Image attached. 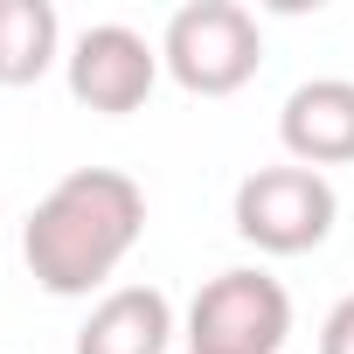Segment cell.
Instances as JSON below:
<instances>
[{
    "label": "cell",
    "mask_w": 354,
    "mask_h": 354,
    "mask_svg": "<svg viewBox=\"0 0 354 354\" xmlns=\"http://www.w3.org/2000/svg\"><path fill=\"white\" fill-rule=\"evenodd\" d=\"M257 63H264V35H257V15L236 0H188V8H174L160 35V70L195 97L243 91Z\"/></svg>",
    "instance_id": "cell-2"
},
{
    "label": "cell",
    "mask_w": 354,
    "mask_h": 354,
    "mask_svg": "<svg viewBox=\"0 0 354 354\" xmlns=\"http://www.w3.org/2000/svg\"><path fill=\"white\" fill-rule=\"evenodd\" d=\"M63 49V21L49 0H0V84H42Z\"/></svg>",
    "instance_id": "cell-8"
},
{
    "label": "cell",
    "mask_w": 354,
    "mask_h": 354,
    "mask_svg": "<svg viewBox=\"0 0 354 354\" xmlns=\"http://www.w3.org/2000/svg\"><path fill=\"white\" fill-rule=\"evenodd\" d=\"M236 236L271 250V257H299V250H319L333 236V216H340V195L319 167H257L236 181Z\"/></svg>",
    "instance_id": "cell-3"
},
{
    "label": "cell",
    "mask_w": 354,
    "mask_h": 354,
    "mask_svg": "<svg viewBox=\"0 0 354 354\" xmlns=\"http://www.w3.org/2000/svg\"><path fill=\"white\" fill-rule=\"evenodd\" d=\"M167 340H174V306L160 285H118L77 326V354H167Z\"/></svg>",
    "instance_id": "cell-7"
},
{
    "label": "cell",
    "mask_w": 354,
    "mask_h": 354,
    "mask_svg": "<svg viewBox=\"0 0 354 354\" xmlns=\"http://www.w3.org/2000/svg\"><path fill=\"white\" fill-rule=\"evenodd\" d=\"M278 139L299 167H347L354 160V77H313L285 97Z\"/></svg>",
    "instance_id": "cell-6"
},
{
    "label": "cell",
    "mask_w": 354,
    "mask_h": 354,
    "mask_svg": "<svg viewBox=\"0 0 354 354\" xmlns=\"http://www.w3.org/2000/svg\"><path fill=\"white\" fill-rule=\"evenodd\" d=\"M63 70H70V97L77 104H91L104 118H125V111H139L153 97L160 49L139 28H125V21H97V28L77 35V49L63 56Z\"/></svg>",
    "instance_id": "cell-5"
},
{
    "label": "cell",
    "mask_w": 354,
    "mask_h": 354,
    "mask_svg": "<svg viewBox=\"0 0 354 354\" xmlns=\"http://www.w3.org/2000/svg\"><path fill=\"white\" fill-rule=\"evenodd\" d=\"M292 333V292L271 271H223L188 306V354H278Z\"/></svg>",
    "instance_id": "cell-4"
},
{
    "label": "cell",
    "mask_w": 354,
    "mask_h": 354,
    "mask_svg": "<svg viewBox=\"0 0 354 354\" xmlns=\"http://www.w3.org/2000/svg\"><path fill=\"white\" fill-rule=\"evenodd\" d=\"M319 354H354V292L319 319Z\"/></svg>",
    "instance_id": "cell-9"
},
{
    "label": "cell",
    "mask_w": 354,
    "mask_h": 354,
    "mask_svg": "<svg viewBox=\"0 0 354 354\" xmlns=\"http://www.w3.org/2000/svg\"><path fill=\"white\" fill-rule=\"evenodd\" d=\"M139 236H146V188L118 167H77L35 202L21 230V257L42 292L84 299L132 257Z\"/></svg>",
    "instance_id": "cell-1"
}]
</instances>
